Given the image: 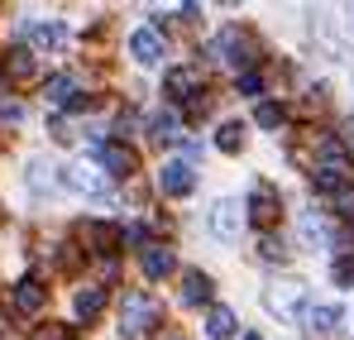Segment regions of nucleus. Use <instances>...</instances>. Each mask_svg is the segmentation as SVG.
I'll list each match as a JSON object with an SVG mask.
<instances>
[{
  "label": "nucleus",
  "instance_id": "nucleus-12",
  "mask_svg": "<svg viewBox=\"0 0 354 340\" xmlns=\"http://www.w3.org/2000/svg\"><path fill=\"white\" fill-rule=\"evenodd\" d=\"M168 96H177V101L196 96V101H201V82H196V72H187V67H173V72H168Z\"/></svg>",
  "mask_w": 354,
  "mask_h": 340
},
{
  "label": "nucleus",
  "instance_id": "nucleus-6",
  "mask_svg": "<svg viewBox=\"0 0 354 340\" xmlns=\"http://www.w3.org/2000/svg\"><path fill=\"white\" fill-rule=\"evenodd\" d=\"M211 57L216 62H225V67H249V57H244V39H239V29H225L216 44H211Z\"/></svg>",
  "mask_w": 354,
  "mask_h": 340
},
{
  "label": "nucleus",
  "instance_id": "nucleus-7",
  "mask_svg": "<svg viewBox=\"0 0 354 340\" xmlns=\"http://www.w3.org/2000/svg\"><path fill=\"white\" fill-rule=\"evenodd\" d=\"M301 302H306V287H301V283H283V287L268 292V307H273L278 316H306Z\"/></svg>",
  "mask_w": 354,
  "mask_h": 340
},
{
  "label": "nucleus",
  "instance_id": "nucleus-10",
  "mask_svg": "<svg viewBox=\"0 0 354 340\" xmlns=\"http://www.w3.org/2000/svg\"><path fill=\"white\" fill-rule=\"evenodd\" d=\"M139 264H144V274H149V278H168V274H173V249L149 244V249H139Z\"/></svg>",
  "mask_w": 354,
  "mask_h": 340
},
{
  "label": "nucleus",
  "instance_id": "nucleus-23",
  "mask_svg": "<svg viewBox=\"0 0 354 340\" xmlns=\"http://www.w3.org/2000/svg\"><path fill=\"white\" fill-rule=\"evenodd\" d=\"M5 72H10V77H34V53H29V48H10Z\"/></svg>",
  "mask_w": 354,
  "mask_h": 340
},
{
  "label": "nucleus",
  "instance_id": "nucleus-19",
  "mask_svg": "<svg viewBox=\"0 0 354 340\" xmlns=\"http://www.w3.org/2000/svg\"><path fill=\"white\" fill-rule=\"evenodd\" d=\"M86 240L106 254V249H115V244H124V230H115V226H106V221H91L86 226Z\"/></svg>",
  "mask_w": 354,
  "mask_h": 340
},
{
  "label": "nucleus",
  "instance_id": "nucleus-16",
  "mask_svg": "<svg viewBox=\"0 0 354 340\" xmlns=\"http://www.w3.org/2000/svg\"><path fill=\"white\" fill-rule=\"evenodd\" d=\"M72 312H77V316H86V321H91V316H101V312H106V287H82V292H77V302H72Z\"/></svg>",
  "mask_w": 354,
  "mask_h": 340
},
{
  "label": "nucleus",
  "instance_id": "nucleus-13",
  "mask_svg": "<svg viewBox=\"0 0 354 340\" xmlns=\"http://www.w3.org/2000/svg\"><path fill=\"white\" fill-rule=\"evenodd\" d=\"M335 321H340V307H330V302H316V307H306V331H311V336H326Z\"/></svg>",
  "mask_w": 354,
  "mask_h": 340
},
{
  "label": "nucleus",
  "instance_id": "nucleus-3",
  "mask_svg": "<svg viewBox=\"0 0 354 340\" xmlns=\"http://www.w3.org/2000/svg\"><path fill=\"white\" fill-rule=\"evenodd\" d=\"M91 154H96V159L106 163V172H111V177H129V172H134V154H129L124 144L96 139V144H91Z\"/></svg>",
  "mask_w": 354,
  "mask_h": 340
},
{
  "label": "nucleus",
  "instance_id": "nucleus-21",
  "mask_svg": "<svg viewBox=\"0 0 354 340\" xmlns=\"http://www.w3.org/2000/svg\"><path fill=\"white\" fill-rule=\"evenodd\" d=\"M350 172L354 168H326V163H321L316 177H311V187H316V192H335V187H345V182H350Z\"/></svg>",
  "mask_w": 354,
  "mask_h": 340
},
{
  "label": "nucleus",
  "instance_id": "nucleus-15",
  "mask_svg": "<svg viewBox=\"0 0 354 340\" xmlns=\"http://www.w3.org/2000/svg\"><path fill=\"white\" fill-rule=\"evenodd\" d=\"M249 216H254L259 226H268V221H278V197H273L268 187H259V192L249 197Z\"/></svg>",
  "mask_w": 354,
  "mask_h": 340
},
{
  "label": "nucleus",
  "instance_id": "nucleus-33",
  "mask_svg": "<svg viewBox=\"0 0 354 340\" xmlns=\"http://www.w3.org/2000/svg\"><path fill=\"white\" fill-rule=\"evenodd\" d=\"M244 340H259V336H244Z\"/></svg>",
  "mask_w": 354,
  "mask_h": 340
},
{
  "label": "nucleus",
  "instance_id": "nucleus-14",
  "mask_svg": "<svg viewBox=\"0 0 354 340\" xmlns=\"http://www.w3.org/2000/svg\"><path fill=\"white\" fill-rule=\"evenodd\" d=\"M206 297H211V278H206L201 269H187V274H182V302L196 307V302H206Z\"/></svg>",
  "mask_w": 354,
  "mask_h": 340
},
{
  "label": "nucleus",
  "instance_id": "nucleus-29",
  "mask_svg": "<svg viewBox=\"0 0 354 340\" xmlns=\"http://www.w3.org/2000/svg\"><path fill=\"white\" fill-rule=\"evenodd\" d=\"M335 283H345V287L354 283V264H350V259H340V264H335Z\"/></svg>",
  "mask_w": 354,
  "mask_h": 340
},
{
  "label": "nucleus",
  "instance_id": "nucleus-28",
  "mask_svg": "<svg viewBox=\"0 0 354 340\" xmlns=\"http://www.w3.org/2000/svg\"><path fill=\"white\" fill-rule=\"evenodd\" d=\"M239 91H244V96H259V91H263V77H259V72H244V77H239Z\"/></svg>",
  "mask_w": 354,
  "mask_h": 340
},
{
  "label": "nucleus",
  "instance_id": "nucleus-30",
  "mask_svg": "<svg viewBox=\"0 0 354 340\" xmlns=\"http://www.w3.org/2000/svg\"><path fill=\"white\" fill-rule=\"evenodd\" d=\"M340 216H345V221H354V192H345V197H340Z\"/></svg>",
  "mask_w": 354,
  "mask_h": 340
},
{
  "label": "nucleus",
  "instance_id": "nucleus-26",
  "mask_svg": "<svg viewBox=\"0 0 354 340\" xmlns=\"http://www.w3.org/2000/svg\"><path fill=\"white\" fill-rule=\"evenodd\" d=\"M259 125H263V129H278V125H283V106L263 101V106H259Z\"/></svg>",
  "mask_w": 354,
  "mask_h": 340
},
{
  "label": "nucleus",
  "instance_id": "nucleus-5",
  "mask_svg": "<svg viewBox=\"0 0 354 340\" xmlns=\"http://www.w3.org/2000/svg\"><path fill=\"white\" fill-rule=\"evenodd\" d=\"M129 53H134V62H144V67L163 62V34L158 29H134L129 34Z\"/></svg>",
  "mask_w": 354,
  "mask_h": 340
},
{
  "label": "nucleus",
  "instance_id": "nucleus-20",
  "mask_svg": "<svg viewBox=\"0 0 354 340\" xmlns=\"http://www.w3.org/2000/svg\"><path fill=\"white\" fill-rule=\"evenodd\" d=\"M44 96H48L53 106H77V82H72V77H48Z\"/></svg>",
  "mask_w": 354,
  "mask_h": 340
},
{
  "label": "nucleus",
  "instance_id": "nucleus-31",
  "mask_svg": "<svg viewBox=\"0 0 354 340\" xmlns=\"http://www.w3.org/2000/svg\"><path fill=\"white\" fill-rule=\"evenodd\" d=\"M34 340H62V336H58V331H39Z\"/></svg>",
  "mask_w": 354,
  "mask_h": 340
},
{
  "label": "nucleus",
  "instance_id": "nucleus-4",
  "mask_svg": "<svg viewBox=\"0 0 354 340\" xmlns=\"http://www.w3.org/2000/svg\"><path fill=\"white\" fill-rule=\"evenodd\" d=\"M192 182H196V177H192V163H182V159H173V163L158 168V192H163V197H187Z\"/></svg>",
  "mask_w": 354,
  "mask_h": 340
},
{
  "label": "nucleus",
  "instance_id": "nucleus-8",
  "mask_svg": "<svg viewBox=\"0 0 354 340\" xmlns=\"http://www.w3.org/2000/svg\"><path fill=\"white\" fill-rule=\"evenodd\" d=\"M44 302H48V292L39 287V278H19V283H15V312L39 316V312H44Z\"/></svg>",
  "mask_w": 354,
  "mask_h": 340
},
{
  "label": "nucleus",
  "instance_id": "nucleus-24",
  "mask_svg": "<svg viewBox=\"0 0 354 340\" xmlns=\"http://www.w3.org/2000/svg\"><path fill=\"white\" fill-rule=\"evenodd\" d=\"M301 235H306V240H316V244H326V240H330V230H326L321 216H301Z\"/></svg>",
  "mask_w": 354,
  "mask_h": 340
},
{
  "label": "nucleus",
  "instance_id": "nucleus-1",
  "mask_svg": "<svg viewBox=\"0 0 354 340\" xmlns=\"http://www.w3.org/2000/svg\"><path fill=\"white\" fill-rule=\"evenodd\" d=\"M153 321H158V307H153L144 292H124V307H120V336L139 340Z\"/></svg>",
  "mask_w": 354,
  "mask_h": 340
},
{
  "label": "nucleus",
  "instance_id": "nucleus-18",
  "mask_svg": "<svg viewBox=\"0 0 354 340\" xmlns=\"http://www.w3.org/2000/svg\"><path fill=\"white\" fill-rule=\"evenodd\" d=\"M206 331H211V340H230L235 336V312L230 307H211L206 312Z\"/></svg>",
  "mask_w": 354,
  "mask_h": 340
},
{
  "label": "nucleus",
  "instance_id": "nucleus-11",
  "mask_svg": "<svg viewBox=\"0 0 354 340\" xmlns=\"http://www.w3.org/2000/svg\"><path fill=\"white\" fill-rule=\"evenodd\" d=\"M29 39H34V48H62L67 44V29H62L58 19H39L29 29Z\"/></svg>",
  "mask_w": 354,
  "mask_h": 340
},
{
  "label": "nucleus",
  "instance_id": "nucleus-25",
  "mask_svg": "<svg viewBox=\"0 0 354 340\" xmlns=\"http://www.w3.org/2000/svg\"><path fill=\"white\" fill-rule=\"evenodd\" d=\"M259 254H263L268 264H283V259H288V249H283V240H273V235H263V240H259Z\"/></svg>",
  "mask_w": 354,
  "mask_h": 340
},
{
  "label": "nucleus",
  "instance_id": "nucleus-2",
  "mask_svg": "<svg viewBox=\"0 0 354 340\" xmlns=\"http://www.w3.org/2000/svg\"><path fill=\"white\" fill-rule=\"evenodd\" d=\"M239 226H244V211H239V202L221 197V202L211 206V235H216V240H239Z\"/></svg>",
  "mask_w": 354,
  "mask_h": 340
},
{
  "label": "nucleus",
  "instance_id": "nucleus-22",
  "mask_svg": "<svg viewBox=\"0 0 354 340\" xmlns=\"http://www.w3.org/2000/svg\"><path fill=\"white\" fill-rule=\"evenodd\" d=\"M216 149H225V154H239V149H244V125H239V120H225V125H221Z\"/></svg>",
  "mask_w": 354,
  "mask_h": 340
},
{
  "label": "nucleus",
  "instance_id": "nucleus-27",
  "mask_svg": "<svg viewBox=\"0 0 354 340\" xmlns=\"http://www.w3.org/2000/svg\"><path fill=\"white\" fill-rule=\"evenodd\" d=\"M24 120V106L19 101H0V125H19Z\"/></svg>",
  "mask_w": 354,
  "mask_h": 340
},
{
  "label": "nucleus",
  "instance_id": "nucleus-9",
  "mask_svg": "<svg viewBox=\"0 0 354 340\" xmlns=\"http://www.w3.org/2000/svg\"><path fill=\"white\" fill-rule=\"evenodd\" d=\"M62 182H67L72 192H86V197H106V182H101V172H91L86 163H77V168H62Z\"/></svg>",
  "mask_w": 354,
  "mask_h": 340
},
{
  "label": "nucleus",
  "instance_id": "nucleus-32",
  "mask_svg": "<svg viewBox=\"0 0 354 340\" xmlns=\"http://www.w3.org/2000/svg\"><path fill=\"white\" fill-rule=\"evenodd\" d=\"M345 139H350V144H354V115H350V125H345Z\"/></svg>",
  "mask_w": 354,
  "mask_h": 340
},
{
  "label": "nucleus",
  "instance_id": "nucleus-17",
  "mask_svg": "<svg viewBox=\"0 0 354 340\" xmlns=\"http://www.w3.org/2000/svg\"><path fill=\"white\" fill-rule=\"evenodd\" d=\"M177 129H182V120H177V111H158L153 120H149V134H153L158 144H173V139H182Z\"/></svg>",
  "mask_w": 354,
  "mask_h": 340
}]
</instances>
